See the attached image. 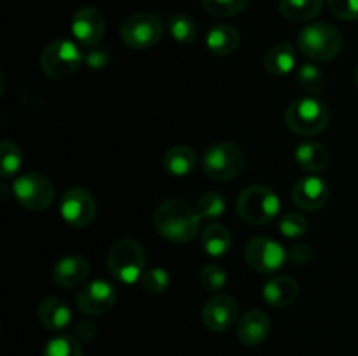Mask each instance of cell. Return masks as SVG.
<instances>
[{"instance_id":"cell-32","label":"cell","mask_w":358,"mask_h":356,"mask_svg":"<svg viewBox=\"0 0 358 356\" xmlns=\"http://www.w3.org/2000/svg\"><path fill=\"white\" fill-rule=\"evenodd\" d=\"M140 286H142L147 293L161 295V293L166 292L168 286H170V274H168V271H164L163 267L145 269L142 278H140Z\"/></svg>"},{"instance_id":"cell-19","label":"cell","mask_w":358,"mask_h":356,"mask_svg":"<svg viewBox=\"0 0 358 356\" xmlns=\"http://www.w3.org/2000/svg\"><path fill=\"white\" fill-rule=\"evenodd\" d=\"M38 321L44 325L48 330L63 332L72 323V309L69 304L59 297H48L38 306Z\"/></svg>"},{"instance_id":"cell-30","label":"cell","mask_w":358,"mask_h":356,"mask_svg":"<svg viewBox=\"0 0 358 356\" xmlns=\"http://www.w3.org/2000/svg\"><path fill=\"white\" fill-rule=\"evenodd\" d=\"M196 209L203 220H217L226 213V198L220 192L208 191L199 195Z\"/></svg>"},{"instance_id":"cell-9","label":"cell","mask_w":358,"mask_h":356,"mask_svg":"<svg viewBox=\"0 0 358 356\" xmlns=\"http://www.w3.org/2000/svg\"><path fill=\"white\" fill-rule=\"evenodd\" d=\"M13 194L23 208L44 212L55 201V185L44 175L27 173L14 180Z\"/></svg>"},{"instance_id":"cell-7","label":"cell","mask_w":358,"mask_h":356,"mask_svg":"<svg viewBox=\"0 0 358 356\" xmlns=\"http://www.w3.org/2000/svg\"><path fill=\"white\" fill-rule=\"evenodd\" d=\"M84 63V52L79 45L66 38L52 40L41 54V68L49 79L63 80L79 70Z\"/></svg>"},{"instance_id":"cell-11","label":"cell","mask_w":358,"mask_h":356,"mask_svg":"<svg viewBox=\"0 0 358 356\" xmlns=\"http://www.w3.org/2000/svg\"><path fill=\"white\" fill-rule=\"evenodd\" d=\"M59 213L69 225L80 229L90 225L96 216V201L86 188H69L59 201Z\"/></svg>"},{"instance_id":"cell-16","label":"cell","mask_w":358,"mask_h":356,"mask_svg":"<svg viewBox=\"0 0 358 356\" xmlns=\"http://www.w3.org/2000/svg\"><path fill=\"white\" fill-rule=\"evenodd\" d=\"M269 332H271V321L268 314L261 309H252L238 321L236 337L247 348H255L268 339Z\"/></svg>"},{"instance_id":"cell-4","label":"cell","mask_w":358,"mask_h":356,"mask_svg":"<svg viewBox=\"0 0 358 356\" xmlns=\"http://www.w3.org/2000/svg\"><path fill=\"white\" fill-rule=\"evenodd\" d=\"M327 105L317 96H304L289 105L285 112L287 128L299 136H315L329 126Z\"/></svg>"},{"instance_id":"cell-22","label":"cell","mask_w":358,"mask_h":356,"mask_svg":"<svg viewBox=\"0 0 358 356\" xmlns=\"http://www.w3.org/2000/svg\"><path fill=\"white\" fill-rule=\"evenodd\" d=\"M240 31L231 24H215L206 34V47L215 56H227L240 45Z\"/></svg>"},{"instance_id":"cell-31","label":"cell","mask_w":358,"mask_h":356,"mask_svg":"<svg viewBox=\"0 0 358 356\" xmlns=\"http://www.w3.org/2000/svg\"><path fill=\"white\" fill-rule=\"evenodd\" d=\"M250 0H201L203 9L215 17H233L247 9Z\"/></svg>"},{"instance_id":"cell-28","label":"cell","mask_w":358,"mask_h":356,"mask_svg":"<svg viewBox=\"0 0 358 356\" xmlns=\"http://www.w3.org/2000/svg\"><path fill=\"white\" fill-rule=\"evenodd\" d=\"M23 164V152L20 147L10 140L0 143V175L2 178H10L20 171Z\"/></svg>"},{"instance_id":"cell-10","label":"cell","mask_w":358,"mask_h":356,"mask_svg":"<svg viewBox=\"0 0 358 356\" xmlns=\"http://www.w3.org/2000/svg\"><path fill=\"white\" fill-rule=\"evenodd\" d=\"M243 255L247 264L262 274H275L280 269H283V265L289 260L285 248L278 241L264 236L252 237L245 244Z\"/></svg>"},{"instance_id":"cell-5","label":"cell","mask_w":358,"mask_h":356,"mask_svg":"<svg viewBox=\"0 0 358 356\" xmlns=\"http://www.w3.org/2000/svg\"><path fill=\"white\" fill-rule=\"evenodd\" d=\"M280 198L264 185H250L236 199V212L241 220L254 225H264L278 216Z\"/></svg>"},{"instance_id":"cell-17","label":"cell","mask_w":358,"mask_h":356,"mask_svg":"<svg viewBox=\"0 0 358 356\" xmlns=\"http://www.w3.org/2000/svg\"><path fill=\"white\" fill-rule=\"evenodd\" d=\"M90 276V262L79 255L59 258L52 267V279L62 288H76Z\"/></svg>"},{"instance_id":"cell-25","label":"cell","mask_w":358,"mask_h":356,"mask_svg":"<svg viewBox=\"0 0 358 356\" xmlns=\"http://www.w3.org/2000/svg\"><path fill=\"white\" fill-rule=\"evenodd\" d=\"M280 13L289 21L304 23L320 14L324 0H280Z\"/></svg>"},{"instance_id":"cell-2","label":"cell","mask_w":358,"mask_h":356,"mask_svg":"<svg viewBox=\"0 0 358 356\" xmlns=\"http://www.w3.org/2000/svg\"><path fill=\"white\" fill-rule=\"evenodd\" d=\"M145 251L138 241L131 237H122L115 241L108 250L107 267L114 279L122 285H135L140 283L143 271H145Z\"/></svg>"},{"instance_id":"cell-26","label":"cell","mask_w":358,"mask_h":356,"mask_svg":"<svg viewBox=\"0 0 358 356\" xmlns=\"http://www.w3.org/2000/svg\"><path fill=\"white\" fill-rule=\"evenodd\" d=\"M168 31L173 37L175 42L178 44H192L198 37V27H196L194 20L187 14H171L168 17Z\"/></svg>"},{"instance_id":"cell-35","label":"cell","mask_w":358,"mask_h":356,"mask_svg":"<svg viewBox=\"0 0 358 356\" xmlns=\"http://www.w3.org/2000/svg\"><path fill=\"white\" fill-rule=\"evenodd\" d=\"M329 9L343 21L358 20V0H329Z\"/></svg>"},{"instance_id":"cell-12","label":"cell","mask_w":358,"mask_h":356,"mask_svg":"<svg viewBox=\"0 0 358 356\" xmlns=\"http://www.w3.org/2000/svg\"><path fill=\"white\" fill-rule=\"evenodd\" d=\"M115 300H117L115 288L105 279H93V281L86 283L76 297L80 313L90 314V316H98V314L110 311Z\"/></svg>"},{"instance_id":"cell-21","label":"cell","mask_w":358,"mask_h":356,"mask_svg":"<svg viewBox=\"0 0 358 356\" xmlns=\"http://www.w3.org/2000/svg\"><path fill=\"white\" fill-rule=\"evenodd\" d=\"M198 164V156L187 145H175L168 149L163 156V168L168 175L184 178L194 171Z\"/></svg>"},{"instance_id":"cell-23","label":"cell","mask_w":358,"mask_h":356,"mask_svg":"<svg viewBox=\"0 0 358 356\" xmlns=\"http://www.w3.org/2000/svg\"><path fill=\"white\" fill-rule=\"evenodd\" d=\"M294 159L299 164L301 170L318 173L329 166V152L322 143L306 142L301 143L294 152Z\"/></svg>"},{"instance_id":"cell-3","label":"cell","mask_w":358,"mask_h":356,"mask_svg":"<svg viewBox=\"0 0 358 356\" xmlns=\"http://www.w3.org/2000/svg\"><path fill=\"white\" fill-rule=\"evenodd\" d=\"M297 47L313 61H331L341 54L343 35L331 23H310L297 35Z\"/></svg>"},{"instance_id":"cell-6","label":"cell","mask_w":358,"mask_h":356,"mask_svg":"<svg viewBox=\"0 0 358 356\" xmlns=\"http://www.w3.org/2000/svg\"><path fill=\"white\" fill-rule=\"evenodd\" d=\"M245 164L247 157L236 143H215L203 152V170L215 181L233 180L245 170Z\"/></svg>"},{"instance_id":"cell-38","label":"cell","mask_w":358,"mask_h":356,"mask_svg":"<svg viewBox=\"0 0 358 356\" xmlns=\"http://www.w3.org/2000/svg\"><path fill=\"white\" fill-rule=\"evenodd\" d=\"M355 80H357V86H358V65H357V70H355Z\"/></svg>"},{"instance_id":"cell-8","label":"cell","mask_w":358,"mask_h":356,"mask_svg":"<svg viewBox=\"0 0 358 356\" xmlns=\"http://www.w3.org/2000/svg\"><path fill=\"white\" fill-rule=\"evenodd\" d=\"M164 24L157 14L136 13L121 24V38L131 49H150L163 38Z\"/></svg>"},{"instance_id":"cell-33","label":"cell","mask_w":358,"mask_h":356,"mask_svg":"<svg viewBox=\"0 0 358 356\" xmlns=\"http://www.w3.org/2000/svg\"><path fill=\"white\" fill-rule=\"evenodd\" d=\"M199 283L206 292H220L227 283V271L220 264L205 265L199 272Z\"/></svg>"},{"instance_id":"cell-13","label":"cell","mask_w":358,"mask_h":356,"mask_svg":"<svg viewBox=\"0 0 358 356\" xmlns=\"http://www.w3.org/2000/svg\"><path fill=\"white\" fill-rule=\"evenodd\" d=\"M238 302L231 295L217 293L205 304L201 313L203 325L210 332L222 334L238 321Z\"/></svg>"},{"instance_id":"cell-37","label":"cell","mask_w":358,"mask_h":356,"mask_svg":"<svg viewBox=\"0 0 358 356\" xmlns=\"http://www.w3.org/2000/svg\"><path fill=\"white\" fill-rule=\"evenodd\" d=\"M289 258L296 265H306L313 258V251H311V246H308V244H296L289 251Z\"/></svg>"},{"instance_id":"cell-15","label":"cell","mask_w":358,"mask_h":356,"mask_svg":"<svg viewBox=\"0 0 358 356\" xmlns=\"http://www.w3.org/2000/svg\"><path fill=\"white\" fill-rule=\"evenodd\" d=\"M329 198H331V188L327 181L315 175L299 178L292 188L294 205L304 212H318L327 205Z\"/></svg>"},{"instance_id":"cell-18","label":"cell","mask_w":358,"mask_h":356,"mask_svg":"<svg viewBox=\"0 0 358 356\" xmlns=\"http://www.w3.org/2000/svg\"><path fill=\"white\" fill-rule=\"evenodd\" d=\"M299 295V285L289 276H273L262 286V299L276 309H283L294 304Z\"/></svg>"},{"instance_id":"cell-1","label":"cell","mask_w":358,"mask_h":356,"mask_svg":"<svg viewBox=\"0 0 358 356\" xmlns=\"http://www.w3.org/2000/svg\"><path fill=\"white\" fill-rule=\"evenodd\" d=\"M201 216L198 209L182 199L163 201L154 212V227L157 232L173 243H189L201 229Z\"/></svg>"},{"instance_id":"cell-34","label":"cell","mask_w":358,"mask_h":356,"mask_svg":"<svg viewBox=\"0 0 358 356\" xmlns=\"http://www.w3.org/2000/svg\"><path fill=\"white\" fill-rule=\"evenodd\" d=\"M280 232L289 239H299L310 230V222L301 213H287L278 222Z\"/></svg>"},{"instance_id":"cell-36","label":"cell","mask_w":358,"mask_h":356,"mask_svg":"<svg viewBox=\"0 0 358 356\" xmlns=\"http://www.w3.org/2000/svg\"><path fill=\"white\" fill-rule=\"evenodd\" d=\"M112 56L108 52V49L105 47H90V51H86L84 54V63L90 66L91 70H103L105 66L110 63Z\"/></svg>"},{"instance_id":"cell-14","label":"cell","mask_w":358,"mask_h":356,"mask_svg":"<svg viewBox=\"0 0 358 356\" xmlns=\"http://www.w3.org/2000/svg\"><path fill=\"white\" fill-rule=\"evenodd\" d=\"M73 38L86 47L100 44L105 35V17L96 7H80L70 23Z\"/></svg>"},{"instance_id":"cell-24","label":"cell","mask_w":358,"mask_h":356,"mask_svg":"<svg viewBox=\"0 0 358 356\" xmlns=\"http://www.w3.org/2000/svg\"><path fill=\"white\" fill-rule=\"evenodd\" d=\"M201 246L206 255L213 258H220L227 255L233 246V237L229 230L220 223H210L201 236Z\"/></svg>"},{"instance_id":"cell-20","label":"cell","mask_w":358,"mask_h":356,"mask_svg":"<svg viewBox=\"0 0 358 356\" xmlns=\"http://www.w3.org/2000/svg\"><path fill=\"white\" fill-rule=\"evenodd\" d=\"M296 49L290 42H278L273 45L264 58V68L273 77H285L294 72L296 66Z\"/></svg>"},{"instance_id":"cell-27","label":"cell","mask_w":358,"mask_h":356,"mask_svg":"<svg viewBox=\"0 0 358 356\" xmlns=\"http://www.w3.org/2000/svg\"><path fill=\"white\" fill-rule=\"evenodd\" d=\"M297 84L308 96H317L324 89V70L315 63H304L297 70Z\"/></svg>"},{"instance_id":"cell-29","label":"cell","mask_w":358,"mask_h":356,"mask_svg":"<svg viewBox=\"0 0 358 356\" xmlns=\"http://www.w3.org/2000/svg\"><path fill=\"white\" fill-rule=\"evenodd\" d=\"M41 356H84L76 335H56L42 349Z\"/></svg>"}]
</instances>
